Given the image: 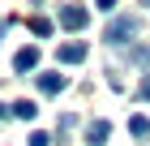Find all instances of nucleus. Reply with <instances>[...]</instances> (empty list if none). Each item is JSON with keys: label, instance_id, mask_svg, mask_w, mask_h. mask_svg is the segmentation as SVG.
Masks as SVG:
<instances>
[{"label": "nucleus", "instance_id": "1", "mask_svg": "<svg viewBox=\"0 0 150 146\" xmlns=\"http://www.w3.org/2000/svg\"><path fill=\"white\" fill-rule=\"evenodd\" d=\"M133 34H137V17H112L107 30H103V39H107L112 47H120V43H129Z\"/></svg>", "mask_w": 150, "mask_h": 146}, {"label": "nucleus", "instance_id": "2", "mask_svg": "<svg viewBox=\"0 0 150 146\" xmlns=\"http://www.w3.org/2000/svg\"><path fill=\"white\" fill-rule=\"evenodd\" d=\"M86 22H90L86 4H60V26L64 30H86Z\"/></svg>", "mask_w": 150, "mask_h": 146}, {"label": "nucleus", "instance_id": "3", "mask_svg": "<svg viewBox=\"0 0 150 146\" xmlns=\"http://www.w3.org/2000/svg\"><path fill=\"white\" fill-rule=\"evenodd\" d=\"M60 65H81L86 60V43H60Z\"/></svg>", "mask_w": 150, "mask_h": 146}, {"label": "nucleus", "instance_id": "4", "mask_svg": "<svg viewBox=\"0 0 150 146\" xmlns=\"http://www.w3.org/2000/svg\"><path fill=\"white\" fill-rule=\"evenodd\" d=\"M107 133H112V125H107V120H90V125H86V142H90V146H103Z\"/></svg>", "mask_w": 150, "mask_h": 146}, {"label": "nucleus", "instance_id": "5", "mask_svg": "<svg viewBox=\"0 0 150 146\" xmlns=\"http://www.w3.org/2000/svg\"><path fill=\"white\" fill-rule=\"evenodd\" d=\"M13 69L26 73V69H39V47H22L17 56H13Z\"/></svg>", "mask_w": 150, "mask_h": 146}, {"label": "nucleus", "instance_id": "6", "mask_svg": "<svg viewBox=\"0 0 150 146\" xmlns=\"http://www.w3.org/2000/svg\"><path fill=\"white\" fill-rule=\"evenodd\" d=\"M64 86H69L64 73H43V78H39V90H43V95H60Z\"/></svg>", "mask_w": 150, "mask_h": 146}, {"label": "nucleus", "instance_id": "7", "mask_svg": "<svg viewBox=\"0 0 150 146\" xmlns=\"http://www.w3.org/2000/svg\"><path fill=\"white\" fill-rule=\"evenodd\" d=\"M13 116H17V120H35V116H39V103L17 99V103H13Z\"/></svg>", "mask_w": 150, "mask_h": 146}, {"label": "nucleus", "instance_id": "8", "mask_svg": "<svg viewBox=\"0 0 150 146\" xmlns=\"http://www.w3.org/2000/svg\"><path fill=\"white\" fill-rule=\"evenodd\" d=\"M129 133H133V137H146L150 133V120H146V116H129Z\"/></svg>", "mask_w": 150, "mask_h": 146}, {"label": "nucleus", "instance_id": "9", "mask_svg": "<svg viewBox=\"0 0 150 146\" xmlns=\"http://www.w3.org/2000/svg\"><path fill=\"white\" fill-rule=\"evenodd\" d=\"M30 30H35L39 39H47V34H52V22H47V17H35V22H30Z\"/></svg>", "mask_w": 150, "mask_h": 146}, {"label": "nucleus", "instance_id": "10", "mask_svg": "<svg viewBox=\"0 0 150 146\" xmlns=\"http://www.w3.org/2000/svg\"><path fill=\"white\" fill-rule=\"evenodd\" d=\"M129 60H137V65H150V47H133V52H129Z\"/></svg>", "mask_w": 150, "mask_h": 146}, {"label": "nucleus", "instance_id": "11", "mask_svg": "<svg viewBox=\"0 0 150 146\" xmlns=\"http://www.w3.org/2000/svg\"><path fill=\"white\" fill-rule=\"evenodd\" d=\"M73 125H77V116H64V120H60V125H56V133H60V137H64V133H69V129H73Z\"/></svg>", "mask_w": 150, "mask_h": 146}, {"label": "nucleus", "instance_id": "12", "mask_svg": "<svg viewBox=\"0 0 150 146\" xmlns=\"http://www.w3.org/2000/svg\"><path fill=\"white\" fill-rule=\"evenodd\" d=\"M47 142H52L47 133H30V146H47Z\"/></svg>", "mask_w": 150, "mask_h": 146}, {"label": "nucleus", "instance_id": "13", "mask_svg": "<svg viewBox=\"0 0 150 146\" xmlns=\"http://www.w3.org/2000/svg\"><path fill=\"white\" fill-rule=\"evenodd\" d=\"M94 9H103V13H112V9H116V0H94Z\"/></svg>", "mask_w": 150, "mask_h": 146}, {"label": "nucleus", "instance_id": "14", "mask_svg": "<svg viewBox=\"0 0 150 146\" xmlns=\"http://www.w3.org/2000/svg\"><path fill=\"white\" fill-rule=\"evenodd\" d=\"M142 99L150 103V73H146V78H142Z\"/></svg>", "mask_w": 150, "mask_h": 146}, {"label": "nucleus", "instance_id": "15", "mask_svg": "<svg viewBox=\"0 0 150 146\" xmlns=\"http://www.w3.org/2000/svg\"><path fill=\"white\" fill-rule=\"evenodd\" d=\"M9 112H13V108H4V103H0V120H4V116H9Z\"/></svg>", "mask_w": 150, "mask_h": 146}, {"label": "nucleus", "instance_id": "16", "mask_svg": "<svg viewBox=\"0 0 150 146\" xmlns=\"http://www.w3.org/2000/svg\"><path fill=\"white\" fill-rule=\"evenodd\" d=\"M142 4H146V9H150V0H142Z\"/></svg>", "mask_w": 150, "mask_h": 146}]
</instances>
